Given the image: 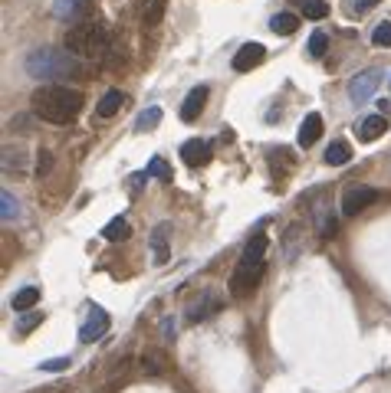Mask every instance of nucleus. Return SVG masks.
Returning <instances> with one entry per match:
<instances>
[{
    "instance_id": "obj_25",
    "label": "nucleus",
    "mask_w": 391,
    "mask_h": 393,
    "mask_svg": "<svg viewBox=\"0 0 391 393\" xmlns=\"http://www.w3.org/2000/svg\"><path fill=\"white\" fill-rule=\"evenodd\" d=\"M162 121V108L158 105H152V108H145L138 115V121H135V131H148V128H155Z\"/></svg>"
},
{
    "instance_id": "obj_20",
    "label": "nucleus",
    "mask_w": 391,
    "mask_h": 393,
    "mask_svg": "<svg viewBox=\"0 0 391 393\" xmlns=\"http://www.w3.org/2000/svg\"><path fill=\"white\" fill-rule=\"evenodd\" d=\"M352 161V148H348V141H332L326 148V164H332V168H342V164H348Z\"/></svg>"
},
{
    "instance_id": "obj_2",
    "label": "nucleus",
    "mask_w": 391,
    "mask_h": 393,
    "mask_svg": "<svg viewBox=\"0 0 391 393\" xmlns=\"http://www.w3.org/2000/svg\"><path fill=\"white\" fill-rule=\"evenodd\" d=\"M266 246H270V239H266L263 233L250 236V243L243 246V253H240V262H237V269H234V276H230V295H234V298L253 295V288L260 286L263 269H266V262H263V255H266Z\"/></svg>"
},
{
    "instance_id": "obj_16",
    "label": "nucleus",
    "mask_w": 391,
    "mask_h": 393,
    "mask_svg": "<svg viewBox=\"0 0 391 393\" xmlns=\"http://www.w3.org/2000/svg\"><path fill=\"white\" fill-rule=\"evenodd\" d=\"M125 105V92H119V89H109L106 96L99 98V118H112L119 115V108Z\"/></svg>"
},
{
    "instance_id": "obj_10",
    "label": "nucleus",
    "mask_w": 391,
    "mask_h": 393,
    "mask_svg": "<svg viewBox=\"0 0 391 393\" xmlns=\"http://www.w3.org/2000/svg\"><path fill=\"white\" fill-rule=\"evenodd\" d=\"M224 309V298L220 295H214V292H204V295L197 298L194 305L187 309V318L191 321H204V318H214L218 311Z\"/></svg>"
},
{
    "instance_id": "obj_19",
    "label": "nucleus",
    "mask_w": 391,
    "mask_h": 393,
    "mask_svg": "<svg viewBox=\"0 0 391 393\" xmlns=\"http://www.w3.org/2000/svg\"><path fill=\"white\" fill-rule=\"evenodd\" d=\"M270 30L273 33H280V36H293L296 30H299V17H296V13H276V17H273L270 20Z\"/></svg>"
},
{
    "instance_id": "obj_15",
    "label": "nucleus",
    "mask_w": 391,
    "mask_h": 393,
    "mask_svg": "<svg viewBox=\"0 0 391 393\" xmlns=\"http://www.w3.org/2000/svg\"><path fill=\"white\" fill-rule=\"evenodd\" d=\"M168 236H171V223H158L152 230V249H155V262L158 266H164L168 262Z\"/></svg>"
},
{
    "instance_id": "obj_21",
    "label": "nucleus",
    "mask_w": 391,
    "mask_h": 393,
    "mask_svg": "<svg viewBox=\"0 0 391 393\" xmlns=\"http://www.w3.org/2000/svg\"><path fill=\"white\" fill-rule=\"evenodd\" d=\"M40 302V288L36 286H27V288H20L17 295H13V309L17 311H27V309H33Z\"/></svg>"
},
{
    "instance_id": "obj_17",
    "label": "nucleus",
    "mask_w": 391,
    "mask_h": 393,
    "mask_svg": "<svg viewBox=\"0 0 391 393\" xmlns=\"http://www.w3.org/2000/svg\"><path fill=\"white\" fill-rule=\"evenodd\" d=\"M102 236H106L109 243H125V239L131 236L129 220H125V216H115V220H109V223H106V230H102Z\"/></svg>"
},
{
    "instance_id": "obj_18",
    "label": "nucleus",
    "mask_w": 391,
    "mask_h": 393,
    "mask_svg": "<svg viewBox=\"0 0 391 393\" xmlns=\"http://www.w3.org/2000/svg\"><path fill=\"white\" fill-rule=\"evenodd\" d=\"M162 17H164V0H145L141 3V27H158L162 23Z\"/></svg>"
},
{
    "instance_id": "obj_7",
    "label": "nucleus",
    "mask_w": 391,
    "mask_h": 393,
    "mask_svg": "<svg viewBox=\"0 0 391 393\" xmlns=\"http://www.w3.org/2000/svg\"><path fill=\"white\" fill-rule=\"evenodd\" d=\"M375 200H378V191H371V187H352V191H346V197H342V213H346V216H359V213L369 210Z\"/></svg>"
},
{
    "instance_id": "obj_26",
    "label": "nucleus",
    "mask_w": 391,
    "mask_h": 393,
    "mask_svg": "<svg viewBox=\"0 0 391 393\" xmlns=\"http://www.w3.org/2000/svg\"><path fill=\"white\" fill-rule=\"evenodd\" d=\"M326 50H329V36L326 33H313V36H309V46H306V53L319 59V56H326Z\"/></svg>"
},
{
    "instance_id": "obj_24",
    "label": "nucleus",
    "mask_w": 391,
    "mask_h": 393,
    "mask_svg": "<svg viewBox=\"0 0 391 393\" xmlns=\"http://www.w3.org/2000/svg\"><path fill=\"white\" fill-rule=\"evenodd\" d=\"M145 174L168 184V181H171V164H168L164 158H152V161H148V170H145Z\"/></svg>"
},
{
    "instance_id": "obj_13",
    "label": "nucleus",
    "mask_w": 391,
    "mask_h": 393,
    "mask_svg": "<svg viewBox=\"0 0 391 393\" xmlns=\"http://www.w3.org/2000/svg\"><path fill=\"white\" fill-rule=\"evenodd\" d=\"M181 158H185L187 168H201V164H207L211 161V144L201 138H191L181 144Z\"/></svg>"
},
{
    "instance_id": "obj_8",
    "label": "nucleus",
    "mask_w": 391,
    "mask_h": 393,
    "mask_svg": "<svg viewBox=\"0 0 391 393\" xmlns=\"http://www.w3.org/2000/svg\"><path fill=\"white\" fill-rule=\"evenodd\" d=\"M109 331V315L102 309H89V318L86 325L79 328V341H86V344H92V341H99L102 334Z\"/></svg>"
},
{
    "instance_id": "obj_28",
    "label": "nucleus",
    "mask_w": 391,
    "mask_h": 393,
    "mask_svg": "<svg viewBox=\"0 0 391 393\" xmlns=\"http://www.w3.org/2000/svg\"><path fill=\"white\" fill-rule=\"evenodd\" d=\"M50 168H53V154L43 148L40 154H36V177H46V174H50Z\"/></svg>"
},
{
    "instance_id": "obj_14",
    "label": "nucleus",
    "mask_w": 391,
    "mask_h": 393,
    "mask_svg": "<svg viewBox=\"0 0 391 393\" xmlns=\"http://www.w3.org/2000/svg\"><path fill=\"white\" fill-rule=\"evenodd\" d=\"M319 138H322V115L309 112L303 118V125H299V148H313Z\"/></svg>"
},
{
    "instance_id": "obj_29",
    "label": "nucleus",
    "mask_w": 391,
    "mask_h": 393,
    "mask_svg": "<svg viewBox=\"0 0 391 393\" xmlns=\"http://www.w3.org/2000/svg\"><path fill=\"white\" fill-rule=\"evenodd\" d=\"M36 325H43V315H27V318L17 321V331H20V334H30Z\"/></svg>"
},
{
    "instance_id": "obj_23",
    "label": "nucleus",
    "mask_w": 391,
    "mask_h": 393,
    "mask_svg": "<svg viewBox=\"0 0 391 393\" xmlns=\"http://www.w3.org/2000/svg\"><path fill=\"white\" fill-rule=\"evenodd\" d=\"M303 17H309V20H326L329 3L326 0H303Z\"/></svg>"
},
{
    "instance_id": "obj_4",
    "label": "nucleus",
    "mask_w": 391,
    "mask_h": 393,
    "mask_svg": "<svg viewBox=\"0 0 391 393\" xmlns=\"http://www.w3.org/2000/svg\"><path fill=\"white\" fill-rule=\"evenodd\" d=\"M109 46V30L96 20H86V23H76L73 30L66 33V50L73 56H102Z\"/></svg>"
},
{
    "instance_id": "obj_9",
    "label": "nucleus",
    "mask_w": 391,
    "mask_h": 393,
    "mask_svg": "<svg viewBox=\"0 0 391 393\" xmlns=\"http://www.w3.org/2000/svg\"><path fill=\"white\" fill-rule=\"evenodd\" d=\"M263 59H266V50H263L260 43H243L240 53L234 56V69H237V73H250V69H257Z\"/></svg>"
},
{
    "instance_id": "obj_22",
    "label": "nucleus",
    "mask_w": 391,
    "mask_h": 393,
    "mask_svg": "<svg viewBox=\"0 0 391 393\" xmlns=\"http://www.w3.org/2000/svg\"><path fill=\"white\" fill-rule=\"evenodd\" d=\"M0 207H3V210H0V216H3L7 223L20 216V203H17V197H13L10 191H3V193H0Z\"/></svg>"
},
{
    "instance_id": "obj_12",
    "label": "nucleus",
    "mask_w": 391,
    "mask_h": 393,
    "mask_svg": "<svg viewBox=\"0 0 391 393\" xmlns=\"http://www.w3.org/2000/svg\"><path fill=\"white\" fill-rule=\"evenodd\" d=\"M207 85H194L191 92H187V98H185V105H181V118L185 121H197V115L204 112V105H207Z\"/></svg>"
},
{
    "instance_id": "obj_31",
    "label": "nucleus",
    "mask_w": 391,
    "mask_h": 393,
    "mask_svg": "<svg viewBox=\"0 0 391 393\" xmlns=\"http://www.w3.org/2000/svg\"><path fill=\"white\" fill-rule=\"evenodd\" d=\"M40 367H43V371H66V367H69V361H66V357H56V361H43L40 364Z\"/></svg>"
},
{
    "instance_id": "obj_1",
    "label": "nucleus",
    "mask_w": 391,
    "mask_h": 393,
    "mask_svg": "<svg viewBox=\"0 0 391 393\" xmlns=\"http://www.w3.org/2000/svg\"><path fill=\"white\" fill-rule=\"evenodd\" d=\"M33 115L50 121V125H69L76 121L86 98L79 89H69V85H40L30 98Z\"/></svg>"
},
{
    "instance_id": "obj_11",
    "label": "nucleus",
    "mask_w": 391,
    "mask_h": 393,
    "mask_svg": "<svg viewBox=\"0 0 391 393\" xmlns=\"http://www.w3.org/2000/svg\"><path fill=\"white\" fill-rule=\"evenodd\" d=\"M385 131H388V118L385 115H369V118H362L359 125H355V138L369 144V141H378Z\"/></svg>"
},
{
    "instance_id": "obj_27",
    "label": "nucleus",
    "mask_w": 391,
    "mask_h": 393,
    "mask_svg": "<svg viewBox=\"0 0 391 393\" xmlns=\"http://www.w3.org/2000/svg\"><path fill=\"white\" fill-rule=\"evenodd\" d=\"M371 43H375V46H391V20H385V23H378V27H375Z\"/></svg>"
},
{
    "instance_id": "obj_30",
    "label": "nucleus",
    "mask_w": 391,
    "mask_h": 393,
    "mask_svg": "<svg viewBox=\"0 0 391 393\" xmlns=\"http://www.w3.org/2000/svg\"><path fill=\"white\" fill-rule=\"evenodd\" d=\"M381 0H352V10L355 13H369L371 7H378Z\"/></svg>"
},
{
    "instance_id": "obj_5",
    "label": "nucleus",
    "mask_w": 391,
    "mask_h": 393,
    "mask_svg": "<svg viewBox=\"0 0 391 393\" xmlns=\"http://www.w3.org/2000/svg\"><path fill=\"white\" fill-rule=\"evenodd\" d=\"M92 10H96V0H59L53 7V13L59 17V20L66 23H86L89 17H92Z\"/></svg>"
},
{
    "instance_id": "obj_3",
    "label": "nucleus",
    "mask_w": 391,
    "mask_h": 393,
    "mask_svg": "<svg viewBox=\"0 0 391 393\" xmlns=\"http://www.w3.org/2000/svg\"><path fill=\"white\" fill-rule=\"evenodd\" d=\"M27 73H30L33 79H73V75L86 79L89 66H83L79 56H73V53L36 50V53H30V59H27Z\"/></svg>"
},
{
    "instance_id": "obj_6",
    "label": "nucleus",
    "mask_w": 391,
    "mask_h": 393,
    "mask_svg": "<svg viewBox=\"0 0 391 393\" xmlns=\"http://www.w3.org/2000/svg\"><path fill=\"white\" fill-rule=\"evenodd\" d=\"M378 85H381V69H365V73L352 75V82H348V98H352V102H365V98L375 96Z\"/></svg>"
}]
</instances>
